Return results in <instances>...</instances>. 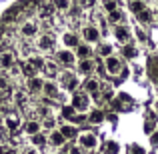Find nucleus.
Masks as SVG:
<instances>
[{"mask_svg":"<svg viewBox=\"0 0 158 154\" xmlns=\"http://www.w3.org/2000/svg\"><path fill=\"white\" fill-rule=\"evenodd\" d=\"M14 64H16L14 52L12 50H0V68H8L10 70Z\"/></svg>","mask_w":158,"mask_h":154,"instance_id":"6e6552de","label":"nucleus"},{"mask_svg":"<svg viewBox=\"0 0 158 154\" xmlns=\"http://www.w3.org/2000/svg\"><path fill=\"white\" fill-rule=\"evenodd\" d=\"M22 130L26 132L28 136H32V134H36V132L42 130V122H38V120H28V122L22 126Z\"/></svg>","mask_w":158,"mask_h":154,"instance_id":"f8f14e48","label":"nucleus"},{"mask_svg":"<svg viewBox=\"0 0 158 154\" xmlns=\"http://www.w3.org/2000/svg\"><path fill=\"white\" fill-rule=\"evenodd\" d=\"M26 154H38V152H36L34 148H28V150H26Z\"/></svg>","mask_w":158,"mask_h":154,"instance_id":"a18cd8bd","label":"nucleus"},{"mask_svg":"<svg viewBox=\"0 0 158 154\" xmlns=\"http://www.w3.org/2000/svg\"><path fill=\"white\" fill-rule=\"evenodd\" d=\"M30 142L34 144V146H44V144H46L48 140H46V136H44V134L36 132V134H32V136H30Z\"/></svg>","mask_w":158,"mask_h":154,"instance_id":"b1692460","label":"nucleus"},{"mask_svg":"<svg viewBox=\"0 0 158 154\" xmlns=\"http://www.w3.org/2000/svg\"><path fill=\"white\" fill-rule=\"evenodd\" d=\"M58 130L62 132V136H64L66 140H72V138H76V136H78V130H76V126H74L72 122H70V124H62Z\"/></svg>","mask_w":158,"mask_h":154,"instance_id":"9b49d317","label":"nucleus"},{"mask_svg":"<svg viewBox=\"0 0 158 154\" xmlns=\"http://www.w3.org/2000/svg\"><path fill=\"white\" fill-rule=\"evenodd\" d=\"M98 90H100V82H98L96 78H88V80L84 82V92H88V94H98Z\"/></svg>","mask_w":158,"mask_h":154,"instance_id":"6ab92c4d","label":"nucleus"},{"mask_svg":"<svg viewBox=\"0 0 158 154\" xmlns=\"http://www.w3.org/2000/svg\"><path fill=\"white\" fill-rule=\"evenodd\" d=\"M28 60H30L38 70H42V66H44V60H42V58H28Z\"/></svg>","mask_w":158,"mask_h":154,"instance_id":"4c0bfd02","label":"nucleus"},{"mask_svg":"<svg viewBox=\"0 0 158 154\" xmlns=\"http://www.w3.org/2000/svg\"><path fill=\"white\" fill-rule=\"evenodd\" d=\"M102 154H120V148L118 144L114 142V140H108V142H104V146H102Z\"/></svg>","mask_w":158,"mask_h":154,"instance_id":"4be33fe9","label":"nucleus"},{"mask_svg":"<svg viewBox=\"0 0 158 154\" xmlns=\"http://www.w3.org/2000/svg\"><path fill=\"white\" fill-rule=\"evenodd\" d=\"M108 14H110V20H112V22H120V20H126V16H124L122 12L118 10V8H116V10H112V12H108Z\"/></svg>","mask_w":158,"mask_h":154,"instance_id":"473e14b6","label":"nucleus"},{"mask_svg":"<svg viewBox=\"0 0 158 154\" xmlns=\"http://www.w3.org/2000/svg\"><path fill=\"white\" fill-rule=\"evenodd\" d=\"M130 154H146V150L142 146H136L134 144V146H130Z\"/></svg>","mask_w":158,"mask_h":154,"instance_id":"58836bf2","label":"nucleus"},{"mask_svg":"<svg viewBox=\"0 0 158 154\" xmlns=\"http://www.w3.org/2000/svg\"><path fill=\"white\" fill-rule=\"evenodd\" d=\"M6 128H0V142H6V140H8V134H6Z\"/></svg>","mask_w":158,"mask_h":154,"instance_id":"79ce46f5","label":"nucleus"},{"mask_svg":"<svg viewBox=\"0 0 158 154\" xmlns=\"http://www.w3.org/2000/svg\"><path fill=\"white\" fill-rule=\"evenodd\" d=\"M80 4H82V8H92L96 4V0H80Z\"/></svg>","mask_w":158,"mask_h":154,"instance_id":"ea45409f","label":"nucleus"},{"mask_svg":"<svg viewBox=\"0 0 158 154\" xmlns=\"http://www.w3.org/2000/svg\"><path fill=\"white\" fill-rule=\"evenodd\" d=\"M38 48L42 52H54V48H56V38H54L50 32L40 34L38 36Z\"/></svg>","mask_w":158,"mask_h":154,"instance_id":"39448f33","label":"nucleus"},{"mask_svg":"<svg viewBox=\"0 0 158 154\" xmlns=\"http://www.w3.org/2000/svg\"><path fill=\"white\" fill-rule=\"evenodd\" d=\"M122 54H124V58H136L138 56V50H136L134 46H130V44H126V46L122 48Z\"/></svg>","mask_w":158,"mask_h":154,"instance_id":"c756f323","label":"nucleus"},{"mask_svg":"<svg viewBox=\"0 0 158 154\" xmlns=\"http://www.w3.org/2000/svg\"><path fill=\"white\" fill-rule=\"evenodd\" d=\"M144 6H146V4H144V0H128V8H130L134 14H136V12H140Z\"/></svg>","mask_w":158,"mask_h":154,"instance_id":"bb28decb","label":"nucleus"},{"mask_svg":"<svg viewBox=\"0 0 158 154\" xmlns=\"http://www.w3.org/2000/svg\"><path fill=\"white\" fill-rule=\"evenodd\" d=\"M82 148L80 146H68V150H66V154H80Z\"/></svg>","mask_w":158,"mask_h":154,"instance_id":"a19ab883","label":"nucleus"},{"mask_svg":"<svg viewBox=\"0 0 158 154\" xmlns=\"http://www.w3.org/2000/svg\"><path fill=\"white\" fill-rule=\"evenodd\" d=\"M136 18H138V22H144V24H148V22H152V12L148 10L146 6H144L140 12H136Z\"/></svg>","mask_w":158,"mask_h":154,"instance_id":"5701e85b","label":"nucleus"},{"mask_svg":"<svg viewBox=\"0 0 158 154\" xmlns=\"http://www.w3.org/2000/svg\"><path fill=\"white\" fill-rule=\"evenodd\" d=\"M42 92H44V96H48L46 100H52V98H58V96H60V92H58L56 84H52V82H44Z\"/></svg>","mask_w":158,"mask_h":154,"instance_id":"ddd939ff","label":"nucleus"},{"mask_svg":"<svg viewBox=\"0 0 158 154\" xmlns=\"http://www.w3.org/2000/svg\"><path fill=\"white\" fill-rule=\"evenodd\" d=\"M78 146L82 150H96L98 148V136L92 130H84L78 134Z\"/></svg>","mask_w":158,"mask_h":154,"instance_id":"f257e3e1","label":"nucleus"},{"mask_svg":"<svg viewBox=\"0 0 158 154\" xmlns=\"http://www.w3.org/2000/svg\"><path fill=\"white\" fill-rule=\"evenodd\" d=\"M74 114H76V110H74L72 106H62V118H66V120L70 122Z\"/></svg>","mask_w":158,"mask_h":154,"instance_id":"2f4dec72","label":"nucleus"},{"mask_svg":"<svg viewBox=\"0 0 158 154\" xmlns=\"http://www.w3.org/2000/svg\"><path fill=\"white\" fill-rule=\"evenodd\" d=\"M136 34H138V40H142V42H146V34H144L142 30H138Z\"/></svg>","mask_w":158,"mask_h":154,"instance_id":"c03bdc74","label":"nucleus"},{"mask_svg":"<svg viewBox=\"0 0 158 154\" xmlns=\"http://www.w3.org/2000/svg\"><path fill=\"white\" fill-rule=\"evenodd\" d=\"M42 126H44V128H54V118H52V116H44Z\"/></svg>","mask_w":158,"mask_h":154,"instance_id":"e433bc0d","label":"nucleus"},{"mask_svg":"<svg viewBox=\"0 0 158 154\" xmlns=\"http://www.w3.org/2000/svg\"><path fill=\"white\" fill-rule=\"evenodd\" d=\"M96 52L100 54L102 58H106V56H110V54H112V46H110V44H106V42H102V44H98Z\"/></svg>","mask_w":158,"mask_h":154,"instance_id":"cd10ccee","label":"nucleus"},{"mask_svg":"<svg viewBox=\"0 0 158 154\" xmlns=\"http://www.w3.org/2000/svg\"><path fill=\"white\" fill-rule=\"evenodd\" d=\"M4 128L8 132H18L22 128V118H20L18 112H6V116H4Z\"/></svg>","mask_w":158,"mask_h":154,"instance_id":"7ed1b4c3","label":"nucleus"},{"mask_svg":"<svg viewBox=\"0 0 158 154\" xmlns=\"http://www.w3.org/2000/svg\"><path fill=\"white\" fill-rule=\"evenodd\" d=\"M102 120H104V114H102L100 110H92L88 114V122H92V124H100Z\"/></svg>","mask_w":158,"mask_h":154,"instance_id":"a878e982","label":"nucleus"},{"mask_svg":"<svg viewBox=\"0 0 158 154\" xmlns=\"http://www.w3.org/2000/svg\"><path fill=\"white\" fill-rule=\"evenodd\" d=\"M80 34H82V38H84L86 44H96L98 40H100V30H98L96 26H84Z\"/></svg>","mask_w":158,"mask_h":154,"instance_id":"423d86ee","label":"nucleus"},{"mask_svg":"<svg viewBox=\"0 0 158 154\" xmlns=\"http://www.w3.org/2000/svg\"><path fill=\"white\" fill-rule=\"evenodd\" d=\"M76 50H78V56H80V58H90V54H92L90 46H80V44H78Z\"/></svg>","mask_w":158,"mask_h":154,"instance_id":"f704fd0d","label":"nucleus"},{"mask_svg":"<svg viewBox=\"0 0 158 154\" xmlns=\"http://www.w3.org/2000/svg\"><path fill=\"white\" fill-rule=\"evenodd\" d=\"M14 98H16V102H18V104L26 102V92H24V90H18V92L14 94Z\"/></svg>","mask_w":158,"mask_h":154,"instance_id":"c9c22d12","label":"nucleus"},{"mask_svg":"<svg viewBox=\"0 0 158 154\" xmlns=\"http://www.w3.org/2000/svg\"><path fill=\"white\" fill-rule=\"evenodd\" d=\"M48 142H50L52 146L60 148V146H64V144H66V138L62 136L60 130H52V132H50V138H48Z\"/></svg>","mask_w":158,"mask_h":154,"instance_id":"4468645a","label":"nucleus"},{"mask_svg":"<svg viewBox=\"0 0 158 154\" xmlns=\"http://www.w3.org/2000/svg\"><path fill=\"white\" fill-rule=\"evenodd\" d=\"M60 82L66 86L68 90H74L78 86V80L72 76V74H68V72H64V74H60Z\"/></svg>","mask_w":158,"mask_h":154,"instance_id":"2eb2a0df","label":"nucleus"},{"mask_svg":"<svg viewBox=\"0 0 158 154\" xmlns=\"http://www.w3.org/2000/svg\"><path fill=\"white\" fill-rule=\"evenodd\" d=\"M56 60L64 66H72L76 62V56H74V52H70V48H64V50L56 52Z\"/></svg>","mask_w":158,"mask_h":154,"instance_id":"0eeeda50","label":"nucleus"},{"mask_svg":"<svg viewBox=\"0 0 158 154\" xmlns=\"http://www.w3.org/2000/svg\"><path fill=\"white\" fill-rule=\"evenodd\" d=\"M122 62H120V58H116V56H106L104 58V70H106V74H110V76H116V74H120L122 72Z\"/></svg>","mask_w":158,"mask_h":154,"instance_id":"20e7f679","label":"nucleus"},{"mask_svg":"<svg viewBox=\"0 0 158 154\" xmlns=\"http://www.w3.org/2000/svg\"><path fill=\"white\" fill-rule=\"evenodd\" d=\"M42 72H44V76H48V78H56L58 76V64L56 62H44Z\"/></svg>","mask_w":158,"mask_h":154,"instance_id":"f3484780","label":"nucleus"},{"mask_svg":"<svg viewBox=\"0 0 158 154\" xmlns=\"http://www.w3.org/2000/svg\"><path fill=\"white\" fill-rule=\"evenodd\" d=\"M118 100H120V102H116V106H118V108H130V106H132L130 96H126V94H120Z\"/></svg>","mask_w":158,"mask_h":154,"instance_id":"c85d7f7f","label":"nucleus"},{"mask_svg":"<svg viewBox=\"0 0 158 154\" xmlns=\"http://www.w3.org/2000/svg\"><path fill=\"white\" fill-rule=\"evenodd\" d=\"M102 6H104V10L112 12V10L118 8V0H102Z\"/></svg>","mask_w":158,"mask_h":154,"instance_id":"72a5a7b5","label":"nucleus"},{"mask_svg":"<svg viewBox=\"0 0 158 154\" xmlns=\"http://www.w3.org/2000/svg\"><path fill=\"white\" fill-rule=\"evenodd\" d=\"M40 16H42V18H52L54 16V4H44V6H40Z\"/></svg>","mask_w":158,"mask_h":154,"instance_id":"393cba45","label":"nucleus"},{"mask_svg":"<svg viewBox=\"0 0 158 154\" xmlns=\"http://www.w3.org/2000/svg\"><path fill=\"white\" fill-rule=\"evenodd\" d=\"M42 86H44V80L42 78H28V92H42Z\"/></svg>","mask_w":158,"mask_h":154,"instance_id":"dca6fc26","label":"nucleus"},{"mask_svg":"<svg viewBox=\"0 0 158 154\" xmlns=\"http://www.w3.org/2000/svg\"><path fill=\"white\" fill-rule=\"evenodd\" d=\"M70 106H72L76 112H86V110L90 108V96H88V92H84V90H78V92H74Z\"/></svg>","mask_w":158,"mask_h":154,"instance_id":"f03ea898","label":"nucleus"},{"mask_svg":"<svg viewBox=\"0 0 158 154\" xmlns=\"http://www.w3.org/2000/svg\"><path fill=\"white\" fill-rule=\"evenodd\" d=\"M92 70H94V62L90 60V58H82L80 64H78V72H82V74H90Z\"/></svg>","mask_w":158,"mask_h":154,"instance_id":"412c9836","label":"nucleus"},{"mask_svg":"<svg viewBox=\"0 0 158 154\" xmlns=\"http://www.w3.org/2000/svg\"><path fill=\"white\" fill-rule=\"evenodd\" d=\"M20 68H22V74H24L26 78H32V76H36V72H38V68H36V66L32 64L30 60L22 62V66H20Z\"/></svg>","mask_w":158,"mask_h":154,"instance_id":"aec40b11","label":"nucleus"},{"mask_svg":"<svg viewBox=\"0 0 158 154\" xmlns=\"http://www.w3.org/2000/svg\"><path fill=\"white\" fill-rule=\"evenodd\" d=\"M114 36H116V40H118V42L126 44L128 40H130V30H128L126 26H122V24H118V26L114 28Z\"/></svg>","mask_w":158,"mask_h":154,"instance_id":"9d476101","label":"nucleus"},{"mask_svg":"<svg viewBox=\"0 0 158 154\" xmlns=\"http://www.w3.org/2000/svg\"><path fill=\"white\" fill-rule=\"evenodd\" d=\"M20 34L26 36V38H32V36L38 34V24L34 22V20H26V22L20 26Z\"/></svg>","mask_w":158,"mask_h":154,"instance_id":"1a4fd4ad","label":"nucleus"},{"mask_svg":"<svg viewBox=\"0 0 158 154\" xmlns=\"http://www.w3.org/2000/svg\"><path fill=\"white\" fill-rule=\"evenodd\" d=\"M62 42H64L66 48H76L78 44H80L78 42V36L74 34V32H66V34L62 36Z\"/></svg>","mask_w":158,"mask_h":154,"instance_id":"a211bd4d","label":"nucleus"},{"mask_svg":"<svg viewBox=\"0 0 158 154\" xmlns=\"http://www.w3.org/2000/svg\"><path fill=\"white\" fill-rule=\"evenodd\" d=\"M156 112H158V102H156Z\"/></svg>","mask_w":158,"mask_h":154,"instance_id":"49530a36","label":"nucleus"},{"mask_svg":"<svg viewBox=\"0 0 158 154\" xmlns=\"http://www.w3.org/2000/svg\"><path fill=\"white\" fill-rule=\"evenodd\" d=\"M54 10H60V12H66L70 8V2L68 0H54Z\"/></svg>","mask_w":158,"mask_h":154,"instance_id":"7c9ffc66","label":"nucleus"},{"mask_svg":"<svg viewBox=\"0 0 158 154\" xmlns=\"http://www.w3.org/2000/svg\"><path fill=\"white\" fill-rule=\"evenodd\" d=\"M150 142L154 144V146H158V130H154V134L150 136Z\"/></svg>","mask_w":158,"mask_h":154,"instance_id":"37998d69","label":"nucleus"}]
</instances>
